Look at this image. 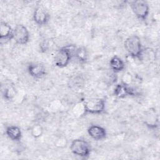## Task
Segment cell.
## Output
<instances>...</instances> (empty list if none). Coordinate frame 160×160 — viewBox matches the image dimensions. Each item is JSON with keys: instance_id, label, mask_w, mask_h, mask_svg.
Segmentation results:
<instances>
[{"instance_id": "13", "label": "cell", "mask_w": 160, "mask_h": 160, "mask_svg": "<svg viewBox=\"0 0 160 160\" xmlns=\"http://www.w3.org/2000/svg\"><path fill=\"white\" fill-rule=\"evenodd\" d=\"M6 134L7 136L14 141H19L22 137V132L21 129L17 126H9L6 129Z\"/></svg>"}, {"instance_id": "10", "label": "cell", "mask_w": 160, "mask_h": 160, "mask_svg": "<svg viewBox=\"0 0 160 160\" xmlns=\"http://www.w3.org/2000/svg\"><path fill=\"white\" fill-rule=\"evenodd\" d=\"M28 71L31 76L36 79L42 78L46 73L45 67L39 63H31L28 66Z\"/></svg>"}, {"instance_id": "20", "label": "cell", "mask_w": 160, "mask_h": 160, "mask_svg": "<svg viewBox=\"0 0 160 160\" xmlns=\"http://www.w3.org/2000/svg\"><path fill=\"white\" fill-rule=\"evenodd\" d=\"M68 143V141L67 138L64 136H61L58 137L56 139V141L54 142V146L57 148L64 149L67 146Z\"/></svg>"}, {"instance_id": "2", "label": "cell", "mask_w": 160, "mask_h": 160, "mask_svg": "<svg viewBox=\"0 0 160 160\" xmlns=\"http://www.w3.org/2000/svg\"><path fill=\"white\" fill-rule=\"evenodd\" d=\"M124 48L132 57L139 58L142 50V46L139 37L137 35H131L124 41Z\"/></svg>"}, {"instance_id": "12", "label": "cell", "mask_w": 160, "mask_h": 160, "mask_svg": "<svg viewBox=\"0 0 160 160\" xmlns=\"http://www.w3.org/2000/svg\"><path fill=\"white\" fill-rule=\"evenodd\" d=\"M13 29L7 22L1 21L0 24V39L1 41H9L12 39Z\"/></svg>"}, {"instance_id": "16", "label": "cell", "mask_w": 160, "mask_h": 160, "mask_svg": "<svg viewBox=\"0 0 160 160\" xmlns=\"http://www.w3.org/2000/svg\"><path fill=\"white\" fill-rule=\"evenodd\" d=\"M75 58L78 60L79 62L81 63H84L88 60V51L86 48L84 46H81L77 48L76 51L74 54Z\"/></svg>"}, {"instance_id": "11", "label": "cell", "mask_w": 160, "mask_h": 160, "mask_svg": "<svg viewBox=\"0 0 160 160\" xmlns=\"http://www.w3.org/2000/svg\"><path fill=\"white\" fill-rule=\"evenodd\" d=\"M144 123L149 128H156L158 126V118L154 110L149 109L144 116Z\"/></svg>"}, {"instance_id": "17", "label": "cell", "mask_w": 160, "mask_h": 160, "mask_svg": "<svg viewBox=\"0 0 160 160\" xmlns=\"http://www.w3.org/2000/svg\"><path fill=\"white\" fill-rule=\"evenodd\" d=\"M3 97L6 100L12 99L16 95V89L12 85H7L2 91Z\"/></svg>"}, {"instance_id": "21", "label": "cell", "mask_w": 160, "mask_h": 160, "mask_svg": "<svg viewBox=\"0 0 160 160\" xmlns=\"http://www.w3.org/2000/svg\"><path fill=\"white\" fill-rule=\"evenodd\" d=\"M39 49L42 52H47L51 46V41L48 39H43L39 43Z\"/></svg>"}, {"instance_id": "7", "label": "cell", "mask_w": 160, "mask_h": 160, "mask_svg": "<svg viewBox=\"0 0 160 160\" xmlns=\"http://www.w3.org/2000/svg\"><path fill=\"white\" fill-rule=\"evenodd\" d=\"M49 19V15L42 6H38L35 8L33 13L34 21L39 26L45 25Z\"/></svg>"}, {"instance_id": "9", "label": "cell", "mask_w": 160, "mask_h": 160, "mask_svg": "<svg viewBox=\"0 0 160 160\" xmlns=\"http://www.w3.org/2000/svg\"><path fill=\"white\" fill-rule=\"evenodd\" d=\"M114 94L119 98H124L128 96H134L136 94V92L130 86H126L121 82L116 86Z\"/></svg>"}, {"instance_id": "5", "label": "cell", "mask_w": 160, "mask_h": 160, "mask_svg": "<svg viewBox=\"0 0 160 160\" xmlns=\"http://www.w3.org/2000/svg\"><path fill=\"white\" fill-rule=\"evenodd\" d=\"M131 8L136 16L141 20H146L149 13L148 2L143 0L133 1L130 2Z\"/></svg>"}, {"instance_id": "19", "label": "cell", "mask_w": 160, "mask_h": 160, "mask_svg": "<svg viewBox=\"0 0 160 160\" xmlns=\"http://www.w3.org/2000/svg\"><path fill=\"white\" fill-rule=\"evenodd\" d=\"M72 112L75 116L79 117L86 114L84 106V102L76 104L72 108Z\"/></svg>"}, {"instance_id": "14", "label": "cell", "mask_w": 160, "mask_h": 160, "mask_svg": "<svg viewBox=\"0 0 160 160\" xmlns=\"http://www.w3.org/2000/svg\"><path fill=\"white\" fill-rule=\"evenodd\" d=\"M109 66L110 68L114 73L122 71L125 68V64L123 60L116 55L111 58L109 61Z\"/></svg>"}, {"instance_id": "4", "label": "cell", "mask_w": 160, "mask_h": 160, "mask_svg": "<svg viewBox=\"0 0 160 160\" xmlns=\"http://www.w3.org/2000/svg\"><path fill=\"white\" fill-rule=\"evenodd\" d=\"M71 152L78 156L86 158L91 152V147L88 141L82 139H74L70 146Z\"/></svg>"}, {"instance_id": "8", "label": "cell", "mask_w": 160, "mask_h": 160, "mask_svg": "<svg viewBox=\"0 0 160 160\" xmlns=\"http://www.w3.org/2000/svg\"><path fill=\"white\" fill-rule=\"evenodd\" d=\"M89 136L96 141H101L107 136L106 130L102 126L98 125H92L88 129Z\"/></svg>"}, {"instance_id": "15", "label": "cell", "mask_w": 160, "mask_h": 160, "mask_svg": "<svg viewBox=\"0 0 160 160\" xmlns=\"http://www.w3.org/2000/svg\"><path fill=\"white\" fill-rule=\"evenodd\" d=\"M139 59L146 63L152 62L155 59V52L150 48H142Z\"/></svg>"}, {"instance_id": "6", "label": "cell", "mask_w": 160, "mask_h": 160, "mask_svg": "<svg viewBox=\"0 0 160 160\" xmlns=\"http://www.w3.org/2000/svg\"><path fill=\"white\" fill-rule=\"evenodd\" d=\"M12 39L16 44L24 45L29 40V32L27 28L23 24H17L13 29Z\"/></svg>"}, {"instance_id": "18", "label": "cell", "mask_w": 160, "mask_h": 160, "mask_svg": "<svg viewBox=\"0 0 160 160\" xmlns=\"http://www.w3.org/2000/svg\"><path fill=\"white\" fill-rule=\"evenodd\" d=\"M31 136L34 138H39L41 137L44 132L42 126L39 124H34L31 128Z\"/></svg>"}, {"instance_id": "22", "label": "cell", "mask_w": 160, "mask_h": 160, "mask_svg": "<svg viewBox=\"0 0 160 160\" xmlns=\"http://www.w3.org/2000/svg\"><path fill=\"white\" fill-rule=\"evenodd\" d=\"M132 81H133V79L131 74L129 72H126L124 74V75L122 77L121 83L126 86H130V84H131V83L132 82Z\"/></svg>"}, {"instance_id": "1", "label": "cell", "mask_w": 160, "mask_h": 160, "mask_svg": "<svg viewBox=\"0 0 160 160\" xmlns=\"http://www.w3.org/2000/svg\"><path fill=\"white\" fill-rule=\"evenodd\" d=\"M77 47L74 44H69L59 49L54 58V64L60 68L68 65L72 57L74 56Z\"/></svg>"}, {"instance_id": "3", "label": "cell", "mask_w": 160, "mask_h": 160, "mask_svg": "<svg viewBox=\"0 0 160 160\" xmlns=\"http://www.w3.org/2000/svg\"><path fill=\"white\" fill-rule=\"evenodd\" d=\"M105 100L102 98H90L84 101L85 112L99 114L102 113L105 109Z\"/></svg>"}]
</instances>
